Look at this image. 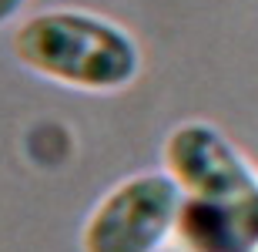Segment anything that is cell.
<instances>
[{
	"label": "cell",
	"instance_id": "cell-1",
	"mask_svg": "<svg viewBox=\"0 0 258 252\" xmlns=\"http://www.w3.org/2000/svg\"><path fill=\"white\" fill-rule=\"evenodd\" d=\"M24 71L81 94H121L144 71V51L117 20L81 7H50L24 17L10 34Z\"/></svg>",
	"mask_w": 258,
	"mask_h": 252
},
{
	"label": "cell",
	"instance_id": "cell-2",
	"mask_svg": "<svg viewBox=\"0 0 258 252\" xmlns=\"http://www.w3.org/2000/svg\"><path fill=\"white\" fill-rule=\"evenodd\" d=\"M184 192L171 175L138 172L107 188L81 225V252H161L178 239Z\"/></svg>",
	"mask_w": 258,
	"mask_h": 252
},
{
	"label": "cell",
	"instance_id": "cell-3",
	"mask_svg": "<svg viewBox=\"0 0 258 252\" xmlns=\"http://www.w3.org/2000/svg\"><path fill=\"white\" fill-rule=\"evenodd\" d=\"M161 158L184 198L195 202H231L258 192V168L211 121H181L164 138Z\"/></svg>",
	"mask_w": 258,
	"mask_h": 252
},
{
	"label": "cell",
	"instance_id": "cell-4",
	"mask_svg": "<svg viewBox=\"0 0 258 252\" xmlns=\"http://www.w3.org/2000/svg\"><path fill=\"white\" fill-rule=\"evenodd\" d=\"M178 242L184 252H258V192L231 202L184 198Z\"/></svg>",
	"mask_w": 258,
	"mask_h": 252
},
{
	"label": "cell",
	"instance_id": "cell-5",
	"mask_svg": "<svg viewBox=\"0 0 258 252\" xmlns=\"http://www.w3.org/2000/svg\"><path fill=\"white\" fill-rule=\"evenodd\" d=\"M24 7H27V0H0V30L10 27L24 14Z\"/></svg>",
	"mask_w": 258,
	"mask_h": 252
}]
</instances>
